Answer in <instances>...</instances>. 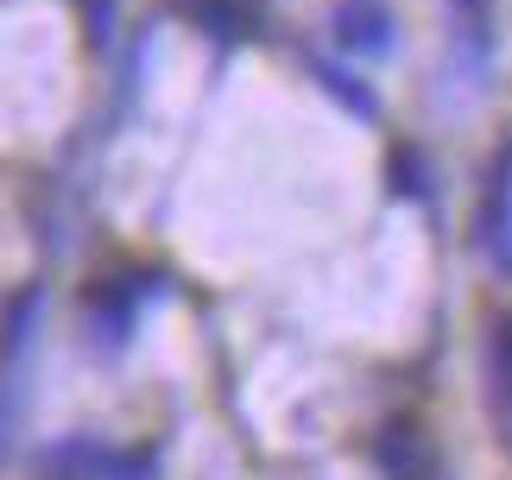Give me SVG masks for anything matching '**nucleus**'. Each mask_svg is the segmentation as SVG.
Listing matches in <instances>:
<instances>
[{"label": "nucleus", "mask_w": 512, "mask_h": 480, "mask_svg": "<svg viewBox=\"0 0 512 480\" xmlns=\"http://www.w3.org/2000/svg\"><path fill=\"white\" fill-rule=\"evenodd\" d=\"M487 373H494V424L512 443V316H500L487 335Z\"/></svg>", "instance_id": "obj_3"}, {"label": "nucleus", "mask_w": 512, "mask_h": 480, "mask_svg": "<svg viewBox=\"0 0 512 480\" xmlns=\"http://www.w3.org/2000/svg\"><path fill=\"white\" fill-rule=\"evenodd\" d=\"M475 234H481V253L512 278V139H506L500 158H494V177H487V196H481Z\"/></svg>", "instance_id": "obj_2"}, {"label": "nucleus", "mask_w": 512, "mask_h": 480, "mask_svg": "<svg viewBox=\"0 0 512 480\" xmlns=\"http://www.w3.org/2000/svg\"><path fill=\"white\" fill-rule=\"evenodd\" d=\"M380 468H386V480H424V443L411 436L405 424H392L386 436H380Z\"/></svg>", "instance_id": "obj_5"}, {"label": "nucleus", "mask_w": 512, "mask_h": 480, "mask_svg": "<svg viewBox=\"0 0 512 480\" xmlns=\"http://www.w3.org/2000/svg\"><path fill=\"white\" fill-rule=\"evenodd\" d=\"M310 76H317V83H323V95H336V102H342L354 120H380V102H373V89H367L354 70L329 64V57H310Z\"/></svg>", "instance_id": "obj_4"}, {"label": "nucleus", "mask_w": 512, "mask_h": 480, "mask_svg": "<svg viewBox=\"0 0 512 480\" xmlns=\"http://www.w3.org/2000/svg\"><path fill=\"white\" fill-rule=\"evenodd\" d=\"M386 184H392V196H405V203L430 196V158L418 146H392L386 152Z\"/></svg>", "instance_id": "obj_6"}, {"label": "nucleus", "mask_w": 512, "mask_h": 480, "mask_svg": "<svg viewBox=\"0 0 512 480\" xmlns=\"http://www.w3.org/2000/svg\"><path fill=\"white\" fill-rule=\"evenodd\" d=\"M456 7H462V13H481V0H456Z\"/></svg>", "instance_id": "obj_7"}, {"label": "nucleus", "mask_w": 512, "mask_h": 480, "mask_svg": "<svg viewBox=\"0 0 512 480\" xmlns=\"http://www.w3.org/2000/svg\"><path fill=\"white\" fill-rule=\"evenodd\" d=\"M329 26H336V45H348L354 57H392L399 51V19H392L386 0H336Z\"/></svg>", "instance_id": "obj_1"}]
</instances>
